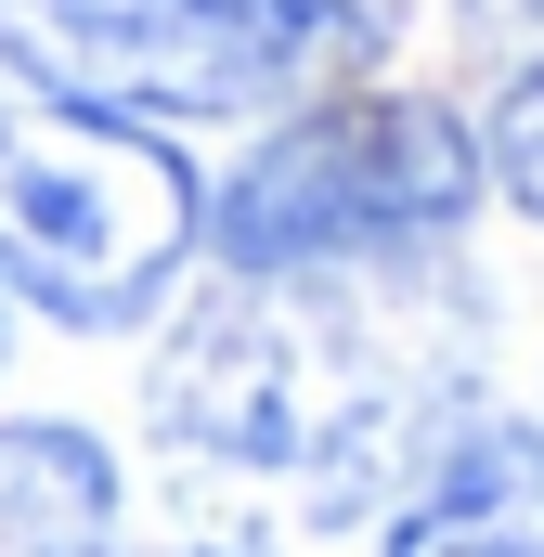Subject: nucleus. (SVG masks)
<instances>
[{
	"label": "nucleus",
	"mask_w": 544,
	"mask_h": 557,
	"mask_svg": "<svg viewBox=\"0 0 544 557\" xmlns=\"http://www.w3.org/2000/svg\"><path fill=\"white\" fill-rule=\"evenodd\" d=\"M415 403H441V376L390 363L376 311H337L324 285H221L156 350V428L169 441L260 467V480H311L324 506H363V480H390L441 428Z\"/></svg>",
	"instance_id": "1"
},
{
	"label": "nucleus",
	"mask_w": 544,
	"mask_h": 557,
	"mask_svg": "<svg viewBox=\"0 0 544 557\" xmlns=\"http://www.w3.org/2000/svg\"><path fill=\"white\" fill-rule=\"evenodd\" d=\"M467 39L506 65V91H519V78H544V0H467Z\"/></svg>",
	"instance_id": "8"
},
{
	"label": "nucleus",
	"mask_w": 544,
	"mask_h": 557,
	"mask_svg": "<svg viewBox=\"0 0 544 557\" xmlns=\"http://www.w3.org/2000/svg\"><path fill=\"white\" fill-rule=\"evenodd\" d=\"M195 169L156 131L0 91V285L52 324H143L195 260Z\"/></svg>",
	"instance_id": "4"
},
{
	"label": "nucleus",
	"mask_w": 544,
	"mask_h": 557,
	"mask_svg": "<svg viewBox=\"0 0 544 557\" xmlns=\"http://www.w3.org/2000/svg\"><path fill=\"white\" fill-rule=\"evenodd\" d=\"M195 557H221V545H195Z\"/></svg>",
	"instance_id": "9"
},
{
	"label": "nucleus",
	"mask_w": 544,
	"mask_h": 557,
	"mask_svg": "<svg viewBox=\"0 0 544 557\" xmlns=\"http://www.w3.org/2000/svg\"><path fill=\"white\" fill-rule=\"evenodd\" d=\"M493 182L544 221V78H519V91L493 104Z\"/></svg>",
	"instance_id": "7"
},
{
	"label": "nucleus",
	"mask_w": 544,
	"mask_h": 557,
	"mask_svg": "<svg viewBox=\"0 0 544 557\" xmlns=\"http://www.w3.org/2000/svg\"><path fill=\"white\" fill-rule=\"evenodd\" d=\"M0 557H118V467L65 416L0 428Z\"/></svg>",
	"instance_id": "6"
},
{
	"label": "nucleus",
	"mask_w": 544,
	"mask_h": 557,
	"mask_svg": "<svg viewBox=\"0 0 544 557\" xmlns=\"http://www.w3.org/2000/svg\"><path fill=\"white\" fill-rule=\"evenodd\" d=\"M390 557H544V428L467 416L390 519Z\"/></svg>",
	"instance_id": "5"
},
{
	"label": "nucleus",
	"mask_w": 544,
	"mask_h": 557,
	"mask_svg": "<svg viewBox=\"0 0 544 557\" xmlns=\"http://www.w3.org/2000/svg\"><path fill=\"white\" fill-rule=\"evenodd\" d=\"M350 39L363 13L337 0H0L13 91L156 143L169 117H260L285 91H311Z\"/></svg>",
	"instance_id": "3"
},
{
	"label": "nucleus",
	"mask_w": 544,
	"mask_h": 557,
	"mask_svg": "<svg viewBox=\"0 0 544 557\" xmlns=\"http://www.w3.org/2000/svg\"><path fill=\"white\" fill-rule=\"evenodd\" d=\"M467 208H480V131L415 91H350L247 143V169L195 208V247L221 260V285H337L441 247Z\"/></svg>",
	"instance_id": "2"
}]
</instances>
